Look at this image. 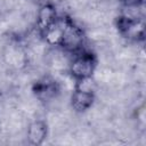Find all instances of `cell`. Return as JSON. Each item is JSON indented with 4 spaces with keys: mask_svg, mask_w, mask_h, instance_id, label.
Returning <instances> with one entry per match:
<instances>
[{
    "mask_svg": "<svg viewBox=\"0 0 146 146\" xmlns=\"http://www.w3.org/2000/svg\"><path fill=\"white\" fill-rule=\"evenodd\" d=\"M97 67V58L96 56L88 50H82L75 55H73V59L70 63V73L72 78L76 81L86 80L92 78Z\"/></svg>",
    "mask_w": 146,
    "mask_h": 146,
    "instance_id": "cell-1",
    "label": "cell"
},
{
    "mask_svg": "<svg viewBox=\"0 0 146 146\" xmlns=\"http://www.w3.org/2000/svg\"><path fill=\"white\" fill-rule=\"evenodd\" d=\"M84 46H86V35L83 30L80 26H78L71 18H68L59 42V47L65 52L75 55L84 50Z\"/></svg>",
    "mask_w": 146,
    "mask_h": 146,
    "instance_id": "cell-2",
    "label": "cell"
},
{
    "mask_svg": "<svg viewBox=\"0 0 146 146\" xmlns=\"http://www.w3.org/2000/svg\"><path fill=\"white\" fill-rule=\"evenodd\" d=\"M117 29L122 35L133 41L143 40L145 35V24L143 16L136 17L123 14L117 19Z\"/></svg>",
    "mask_w": 146,
    "mask_h": 146,
    "instance_id": "cell-3",
    "label": "cell"
},
{
    "mask_svg": "<svg viewBox=\"0 0 146 146\" xmlns=\"http://www.w3.org/2000/svg\"><path fill=\"white\" fill-rule=\"evenodd\" d=\"M95 102V92L91 90H86L80 87L74 88L71 96V105L76 112H84L89 110Z\"/></svg>",
    "mask_w": 146,
    "mask_h": 146,
    "instance_id": "cell-4",
    "label": "cell"
},
{
    "mask_svg": "<svg viewBox=\"0 0 146 146\" xmlns=\"http://www.w3.org/2000/svg\"><path fill=\"white\" fill-rule=\"evenodd\" d=\"M57 11L56 8L49 3V2H43L41 3L38 13H36V19H35V25L36 29L40 33V35L55 22L57 18Z\"/></svg>",
    "mask_w": 146,
    "mask_h": 146,
    "instance_id": "cell-5",
    "label": "cell"
},
{
    "mask_svg": "<svg viewBox=\"0 0 146 146\" xmlns=\"http://www.w3.org/2000/svg\"><path fill=\"white\" fill-rule=\"evenodd\" d=\"M33 91L39 99L49 100L54 98L58 92V84L56 83V81L44 78L42 80H39L33 86Z\"/></svg>",
    "mask_w": 146,
    "mask_h": 146,
    "instance_id": "cell-6",
    "label": "cell"
},
{
    "mask_svg": "<svg viewBox=\"0 0 146 146\" xmlns=\"http://www.w3.org/2000/svg\"><path fill=\"white\" fill-rule=\"evenodd\" d=\"M47 123L42 120H35L33 121L29 128H27V139L31 145L38 146L43 143V140L47 137Z\"/></svg>",
    "mask_w": 146,
    "mask_h": 146,
    "instance_id": "cell-7",
    "label": "cell"
},
{
    "mask_svg": "<svg viewBox=\"0 0 146 146\" xmlns=\"http://www.w3.org/2000/svg\"><path fill=\"white\" fill-rule=\"evenodd\" d=\"M5 60L13 67H22L26 62L25 52L19 47H9L5 51Z\"/></svg>",
    "mask_w": 146,
    "mask_h": 146,
    "instance_id": "cell-8",
    "label": "cell"
},
{
    "mask_svg": "<svg viewBox=\"0 0 146 146\" xmlns=\"http://www.w3.org/2000/svg\"><path fill=\"white\" fill-rule=\"evenodd\" d=\"M124 7H139L143 6L144 0H120Z\"/></svg>",
    "mask_w": 146,
    "mask_h": 146,
    "instance_id": "cell-9",
    "label": "cell"
},
{
    "mask_svg": "<svg viewBox=\"0 0 146 146\" xmlns=\"http://www.w3.org/2000/svg\"><path fill=\"white\" fill-rule=\"evenodd\" d=\"M32 1H33V2H35V3H40V5L44 2V0H32Z\"/></svg>",
    "mask_w": 146,
    "mask_h": 146,
    "instance_id": "cell-10",
    "label": "cell"
}]
</instances>
